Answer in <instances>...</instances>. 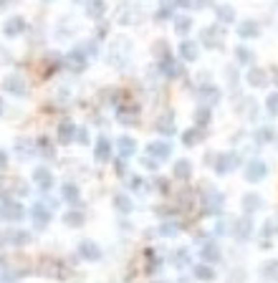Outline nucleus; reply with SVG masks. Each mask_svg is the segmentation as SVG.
<instances>
[{
  "instance_id": "nucleus-13",
  "label": "nucleus",
  "mask_w": 278,
  "mask_h": 283,
  "mask_svg": "<svg viewBox=\"0 0 278 283\" xmlns=\"http://www.w3.org/2000/svg\"><path fill=\"white\" fill-rule=\"evenodd\" d=\"M94 157H96L99 162H109V160H111V142H109L106 137H99L96 149H94Z\"/></svg>"
},
{
  "instance_id": "nucleus-29",
  "label": "nucleus",
  "mask_w": 278,
  "mask_h": 283,
  "mask_svg": "<svg viewBox=\"0 0 278 283\" xmlns=\"http://www.w3.org/2000/svg\"><path fill=\"white\" fill-rule=\"evenodd\" d=\"M261 208V195H255V192H250V195L243 197V210L246 212H255Z\"/></svg>"
},
{
  "instance_id": "nucleus-30",
  "label": "nucleus",
  "mask_w": 278,
  "mask_h": 283,
  "mask_svg": "<svg viewBox=\"0 0 278 283\" xmlns=\"http://www.w3.org/2000/svg\"><path fill=\"white\" fill-rule=\"evenodd\" d=\"M195 278L197 281H215V270L205 263H200V266H195Z\"/></svg>"
},
{
  "instance_id": "nucleus-34",
  "label": "nucleus",
  "mask_w": 278,
  "mask_h": 283,
  "mask_svg": "<svg viewBox=\"0 0 278 283\" xmlns=\"http://www.w3.org/2000/svg\"><path fill=\"white\" fill-rule=\"evenodd\" d=\"M197 142H200V129H187L182 134V144L185 147H195Z\"/></svg>"
},
{
  "instance_id": "nucleus-32",
  "label": "nucleus",
  "mask_w": 278,
  "mask_h": 283,
  "mask_svg": "<svg viewBox=\"0 0 278 283\" xmlns=\"http://www.w3.org/2000/svg\"><path fill=\"white\" fill-rule=\"evenodd\" d=\"M63 223L66 225H71V228H79V225H84V212H66L63 215Z\"/></svg>"
},
{
  "instance_id": "nucleus-22",
  "label": "nucleus",
  "mask_w": 278,
  "mask_h": 283,
  "mask_svg": "<svg viewBox=\"0 0 278 283\" xmlns=\"http://www.w3.org/2000/svg\"><path fill=\"white\" fill-rule=\"evenodd\" d=\"M76 139V127L71 121H63L61 127H59V142H63V144H69V142H73Z\"/></svg>"
},
{
  "instance_id": "nucleus-40",
  "label": "nucleus",
  "mask_w": 278,
  "mask_h": 283,
  "mask_svg": "<svg viewBox=\"0 0 278 283\" xmlns=\"http://www.w3.org/2000/svg\"><path fill=\"white\" fill-rule=\"evenodd\" d=\"M276 233H278V223L276 220H268L263 225V238H265V240H268L271 235H276Z\"/></svg>"
},
{
  "instance_id": "nucleus-31",
  "label": "nucleus",
  "mask_w": 278,
  "mask_h": 283,
  "mask_svg": "<svg viewBox=\"0 0 278 283\" xmlns=\"http://www.w3.org/2000/svg\"><path fill=\"white\" fill-rule=\"evenodd\" d=\"M273 137H276V132H273V127H261L258 132H255V142H258V144H265V142H273Z\"/></svg>"
},
{
  "instance_id": "nucleus-1",
  "label": "nucleus",
  "mask_w": 278,
  "mask_h": 283,
  "mask_svg": "<svg viewBox=\"0 0 278 283\" xmlns=\"http://www.w3.org/2000/svg\"><path fill=\"white\" fill-rule=\"evenodd\" d=\"M265 175H268V164H265L263 160H250L246 164V179L248 182H261Z\"/></svg>"
},
{
  "instance_id": "nucleus-50",
  "label": "nucleus",
  "mask_w": 278,
  "mask_h": 283,
  "mask_svg": "<svg viewBox=\"0 0 278 283\" xmlns=\"http://www.w3.org/2000/svg\"><path fill=\"white\" fill-rule=\"evenodd\" d=\"M5 164H8V154L0 149V169H5Z\"/></svg>"
},
{
  "instance_id": "nucleus-2",
  "label": "nucleus",
  "mask_w": 278,
  "mask_h": 283,
  "mask_svg": "<svg viewBox=\"0 0 278 283\" xmlns=\"http://www.w3.org/2000/svg\"><path fill=\"white\" fill-rule=\"evenodd\" d=\"M238 164H240V157H238L235 152L220 154L218 160H215V172H218V175H228V172H233Z\"/></svg>"
},
{
  "instance_id": "nucleus-53",
  "label": "nucleus",
  "mask_w": 278,
  "mask_h": 283,
  "mask_svg": "<svg viewBox=\"0 0 278 283\" xmlns=\"http://www.w3.org/2000/svg\"><path fill=\"white\" fill-rule=\"evenodd\" d=\"M157 190H162V192H167V182H164V179H157Z\"/></svg>"
},
{
  "instance_id": "nucleus-48",
  "label": "nucleus",
  "mask_w": 278,
  "mask_h": 283,
  "mask_svg": "<svg viewBox=\"0 0 278 283\" xmlns=\"http://www.w3.org/2000/svg\"><path fill=\"white\" fill-rule=\"evenodd\" d=\"M187 260H190V253H187V251H180V253H177V266L187 263Z\"/></svg>"
},
{
  "instance_id": "nucleus-25",
  "label": "nucleus",
  "mask_w": 278,
  "mask_h": 283,
  "mask_svg": "<svg viewBox=\"0 0 278 283\" xmlns=\"http://www.w3.org/2000/svg\"><path fill=\"white\" fill-rule=\"evenodd\" d=\"M3 238H5V243H13V245H23V243L30 240V235H28L26 230H10V233H5Z\"/></svg>"
},
{
  "instance_id": "nucleus-24",
  "label": "nucleus",
  "mask_w": 278,
  "mask_h": 283,
  "mask_svg": "<svg viewBox=\"0 0 278 283\" xmlns=\"http://www.w3.org/2000/svg\"><path fill=\"white\" fill-rule=\"evenodd\" d=\"M215 15H218L220 23H233V20H235V8L233 5H218Z\"/></svg>"
},
{
  "instance_id": "nucleus-20",
  "label": "nucleus",
  "mask_w": 278,
  "mask_h": 283,
  "mask_svg": "<svg viewBox=\"0 0 278 283\" xmlns=\"http://www.w3.org/2000/svg\"><path fill=\"white\" fill-rule=\"evenodd\" d=\"M139 119V109L137 106H121L119 109V121L121 124H137Z\"/></svg>"
},
{
  "instance_id": "nucleus-26",
  "label": "nucleus",
  "mask_w": 278,
  "mask_h": 283,
  "mask_svg": "<svg viewBox=\"0 0 278 283\" xmlns=\"http://www.w3.org/2000/svg\"><path fill=\"white\" fill-rule=\"evenodd\" d=\"M246 78H248V84H250V86H263L265 81H268V76H265V71H263V69H250Z\"/></svg>"
},
{
  "instance_id": "nucleus-21",
  "label": "nucleus",
  "mask_w": 278,
  "mask_h": 283,
  "mask_svg": "<svg viewBox=\"0 0 278 283\" xmlns=\"http://www.w3.org/2000/svg\"><path fill=\"white\" fill-rule=\"evenodd\" d=\"M23 30H26V20L23 18H10L8 23H5V36L8 38L18 36V33H23Z\"/></svg>"
},
{
  "instance_id": "nucleus-10",
  "label": "nucleus",
  "mask_w": 278,
  "mask_h": 283,
  "mask_svg": "<svg viewBox=\"0 0 278 283\" xmlns=\"http://www.w3.org/2000/svg\"><path fill=\"white\" fill-rule=\"evenodd\" d=\"M33 223H36V228H46L51 223V208H43L41 202L33 205Z\"/></svg>"
},
{
  "instance_id": "nucleus-4",
  "label": "nucleus",
  "mask_w": 278,
  "mask_h": 283,
  "mask_svg": "<svg viewBox=\"0 0 278 283\" xmlns=\"http://www.w3.org/2000/svg\"><path fill=\"white\" fill-rule=\"evenodd\" d=\"M203 210H205V215H218L222 210V195L220 192H215V190L207 192L203 197Z\"/></svg>"
},
{
  "instance_id": "nucleus-49",
  "label": "nucleus",
  "mask_w": 278,
  "mask_h": 283,
  "mask_svg": "<svg viewBox=\"0 0 278 283\" xmlns=\"http://www.w3.org/2000/svg\"><path fill=\"white\" fill-rule=\"evenodd\" d=\"M18 152L20 154H30V144L28 142H18Z\"/></svg>"
},
{
  "instance_id": "nucleus-42",
  "label": "nucleus",
  "mask_w": 278,
  "mask_h": 283,
  "mask_svg": "<svg viewBox=\"0 0 278 283\" xmlns=\"http://www.w3.org/2000/svg\"><path fill=\"white\" fill-rule=\"evenodd\" d=\"M195 119H197L200 127H203V124H207V121H210V109H203V106H200V109L195 111Z\"/></svg>"
},
{
  "instance_id": "nucleus-56",
  "label": "nucleus",
  "mask_w": 278,
  "mask_h": 283,
  "mask_svg": "<svg viewBox=\"0 0 278 283\" xmlns=\"http://www.w3.org/2000/svg\"><path fill=\"white\" fill-rule=\"evenodd\" d=\"M76 3H81V0H76Z\"/></svg>"
},
{
  "instance_id": "nucleus-52",
  "label": "nucleus",
  "mask_w": 278,
  "mask_h": 283,
  "mask_svg": "<svg viewBox=\"0 0 278 283\" xmlns=\"http://www.w3.org/2000/svg\"><path fill=\"white\" fill-rule=\"evenodd\" d=\"M187 3H190V0H170V8L172 5H187Z\"/></svg>"
},
{
  "instance_id": "nucleus-41",
  "label": "nucleus",
  "mask_w": 278,
  "mask_h": 283,
  "mask_svg": "<svg viewBox=\"0 0 278 283\" xmlns=\"http://www.w3.org/2000/svg\"><path fill=\"white\" fill-rule=\"evenodd\" d=\"M250 233H253L250 220H240V225H238V238H248Z\"/></svg>"
},
{
  "instance_id": "nucleus-27",
  "label": "nucleus",
  "mask_w": 278,
  "mask_h": 283,
  "mask_svg": "<svg viewBox=\"0 0 278 283\" xmlns=\"http://www.w3.org/2000/svg\"><path fill=\"white\" fill-rule=\"evenodd\" d=\"M157 132H162L164 137L175 134V119H172V114H167V117H162V119L157 121Z\"/></svg>"
},
{
  "instance_id": "nucleus-11",
  "label": "nucleus",
  "mask_w": 278,
  "mask_h": 283,
  "mask_svg": "<svg viewBox=\"0 0 278 283\" xmlns=\"http://www.w3.org/2000/svg\"><path fill=\"white\" fill-rule=\"evenodd\" d=\"M147 152H149L152 157H157V160H167V157L172 154V144H170V142H152V144L147 147Z\"/></svg>"
},
{
  "instance_id": "nucleus-5",
  "label": "nucleus",
  "mask_w": 278,
  "mask_h": 283,
  "mask_svg": "<svg viewBox=\"0 0 278 283\" xmlns=\"http://www.w3.org/2000/svg\"><path fill=\"white\" fill-rule=\"evenodd\" d=\"M63 63L69 66L71 71H84L86 69V53H84V48H73L71 53H66Z\"/></svg>"
},
{
  "instance_id": "nucleus-15",
  "label": "nucleus",
  "mask_w": 278,
  "mask_h": 283,
  "mask_svg": "<svg viewBox=\"0 0 278 283\" xmlns=\"http://www.w3.org/2000/svg\"><path fill=\"white\" fill-rule=\"evenodd\" d=\"M258 33H261V26L255 23V20H243V23L238 26L240 38H258Z\"/></svg>"
},
{
  "instance_id": "nucleus-17",
  "label": "nucleus",
  "mask_w": 278,
  "mask_h": 283,
  "mask_svg": "<svg viewBox=\"0 0 278 283\" xmlns=\"http://www.w3.org/2000/svg\"><path fill=\"white\" fill-rule=\"evenodd\" d=\"M86 13H88V18H94V20L104 18L106 3H104V0H88V3H86Z\"/></svg>"
},
{
  "instance_id": "nucleus-51",
  "label": "nucleus",
  "mask_w": 278,
  "mask_h": 283,
  "mask_svg": "<svg viewBox=\"0 0 278 283\" xmlns=\"http://www.w3.org/2000/svg\"><path fill=\"white\" fill-rule=\"evenodd\" d=\"M117 172L124 175V172H127V162H117Z\"/></svg>"
},
{
  "instance_id": "nucleus-23",
  "label": "nucleus",
  "mask_w": 278,
  "mask_h": 283,
  "mask_svg": "<svg viewBox=\"0 0 278 283\" xmlns=\"http://www.w3.org/2000/svg\"><path fill=\"white\" fill-rule=\"evenodd\" d=\"M190 175H192L190 160H177V162H175V177H177V179H190Z\"/></svg>"
},
{
  "instance_id": "nucleus-47",
  "label": "nucleus",
  "mask_w": 278,
  "mask_h": 283,
  "mask_svg": "<svg viewBox=\"0 0 278 283\" xmlns=\"http://www.w3.org/2000/svg\"><path fill=\"white\" fill-rule=\"evenodd\" d=\"M76 142L86 144L88 142V129H76Z\"/></svg>"
},
{
  "instance_id": "nucleus-7",
  "label": "nucleus",
  "mask_w": 278,
  "mask_h": 283,
  "mask_svg": "<svg viewBox=\"0 0 278 283\" xmlns=\"http://www.w3.org/2000/svg\"><path fill=\"white\" fill-rule=\"evenodd\" d=\"M79 253L84 255V260H99L102 258V248H99L94 240H81L79 243Z\"/></svg>"
},
{
  "instance_id": "nucleus-46",
  "label": "nucleus",
  "mask_w": 278,
  "mask_h": 283,
  "mask_svg": "<svg viewBox=\"0 0 278 283\" xmlns=\"http://www.w3.org/2000/svg\"><path fill=\"white\" fill-rule=\"evenodd\" d=\"M170 13H172V8H170V5L160 8V10H157V20H167V18H170Z\"/></svg>"
},
{
  "instance_id": "nucleus-6",
  "label": "nucleus",
  "mask_w": 278,
  "mask_h": 283,
  "mask_svg": "<svg viewBox=\"0 0 278 283\" xmlns=\"http://www.w3.org/2000/svg\"><path fill=\"white\" fill-rule=\"evenodd\" d=\"M160 71H162L167 78H177V76H180V66L175 63V59H172L167 51H164V56L160 59Z\"/></svg>"
},
{
  "instance_id": "nucleus-39",
  "label": "nucleus",
  "mask_w": 278,
  "mask_h": 283,
  "mask_svg": "<svg viewBox=\"0 0 278 283\" xmlns=\"http://www.w3.org/2000/svg\"><path fill=\"white\" fill-rule=\"evenodd\" d=\"M160 233H162V235H167V238H172V235L180 233V225H177V223H162Z\"/></svg>"
},
{
  "instance_id": "nucleus-54",
  "label": "nucleus",
  "mask_w": 278,
  "mask_h": 283,
  "mask_svg": "<svg viewBox=\"0 0 278 283\" xmlns=\"http://www.w3.org/2000/svg\"><path fill=\"white\" fill-rule=\"evenodd\" d=\"M273 76H276V78H273V81L278 84V66H276V69H273Z\"/></svg>"
},
{
  "instance_id": "nucleus-18",
  "label": "nucleus",
  "mask_w": 278,
  "mask_h": 283,
  "mask_svg": "<svg viewBox=\"0 0 278 283\" xmlns=\"http://www.w3.org/2000/svg\"><path fill=\"white\" fill-rule=\"evenodd\" d=\"M197 53H200V48H197L195 41H182L180 43V56L185 61H197Z\"/></svg>"
},
{
  "instance_id": "nucleus-35",
  "label": "nucleus",
  "mask_w": 278,
  "mask_h": 283,
  "mask_svg": "<svg viewBox=\"0 0 278 283\" xmlns=\"http://www.w3.org/2000/svg\"><path fill=\"white\" fill-rule=\"evenodd\" d=\"M175 28H177V33H180V36H187V33H190V28H192V18H177Z\"/></svg>"
},
{
  "instance_id": "nucleus-19",
  "label": "nucleus",
  "mask_w": 278,
  "mask_h": 283,
  "mask_svg": "<svg viewBox=\"0 0 278 283\" xmlns=\"http://www.w3.org/2000/svg\"><path fill=\"white\" fill-rule=\"evenodd\" d=\"M117 147H119V154H121V160H127V157H132L137 152V142L132 139V137H121L119 142H117Z\"/></svg>"
},
{
  "instance_id": "nucleus-57",
  "label": "nucleus",
  "mask_w": 278,
  "mask_h": 283,
  "mask_svg": "<svg viewBox=\"0 0 278 283\" xmlns=\"http://www.w3.org/2000/svg\"><path fill=\"white\" fill-rule=\"evenodd\" d=\"M48 3H51V0H48Z\"/></svg>"
},
{
  "instance_id": "nucleus-45",
  "label": "nucleus",
  "mask_w": 278,
  "mask_h": 283,
  "mask_svg": "<svg viewBox=\"0 0 278 283\" xmlns=\"http://www.w3.org/2000/svg\"><path fill=\"white\" fill-rule=\"evenodd\" d=\"M129 185H132V190H137V192H144V190H147V185H144L142 177H129Z\"/></svg>"
},
{
  "instance_id": "nucleus-16",
  "label": "nucleus",
  "mask_w": 278,
  "mask_h": 283,
  "mask_svg": "<svg viewBox=\"0 0 278 283\" xmlns=\"http://www.w3.org/2000/svg\"><path fill=\"white\" fill-rule=\"evenodd\" d=\"M61 197H63L66 202H71V205H79V202H81L79 187H76L73 182H66V185L61 187Z\"/></svg>"
},
{
  "instance_id": "nucleus-43",
  "label": "nucleus",
  "mask_w": 278,
  "mask_h": 283,
  "mask_svg": "<svg viewBox=\"0 0 278 283\" xmlns=\"http://www.w3.org/2000/svg\"><path fill=\"white\" fill-rule=\"evenodd\" d=\"M142 162V167H147V169H160V160H157V157H144V160H139Z\"/></svg>"
},
{
  "instance_id": "nucleus-8",
  "label": "nucleus",
  "mask_w": 278,
  "mask_h": 283,
  "mask_svg": "<svg viewBox=\"0 0 278 283\" xmlns=\"http://www.w3.org/2000/svg\"><path fill=\"white\" fill-rule=\"evenodd\" d=\"M33 179H36V185L41 190H51L53 187V175H51V169H46V167H36Z\"/></svg>"
},
{
  "instance_id": "nucleus-3",
  "label": "nucleus",
  "mask_w": 278,
  "mask_h": 283,
  "mask_svg": "<svg viewBox=\"0 0 278 283\" xmlns=\"http://www.w3.org/2000/svg\"><path fill=\"white\" fill-rule=\"evenodd\" d=\"M0 218L8 220V223H18V220H23V205H18L15 200H8L0 205Z\"/></svg>"
},
{
  "instance_id": "nucleus-38",
  "label": "nucleus",
  "mask_w": 278,
  "mask_h": 283,
  "mask_svg": "<svg viewBox=\"0 0 278 283\" xmlns=\"http://www.w3.org/2000/svg\"><path fill=\"white\" fill-rule=\"evenodd\" d=\"M265 109H268L271 117H278V94H271L265 99Z\"/></svg>"
},
{
  "instance_id": "nucleus-37",
  "label": "nucleus",
  "mask_w": 278,
  "mask_h": 283,
  "mask_svg": "<svg viewBox=\"0 0 278 283\" xmlns=\"http://www.w3.org/2000/svg\"><path fill=\"white\" fill-rule=\"evenodd\" d=\"M200 94H203V96H207V101H210V104H215V101L220 99V91H218V89H213V86H203V89H200Z\"/></svg>"
},
{
  "instance_id": "nucleus-14",
  "label": "nucleus",
  "mask_w": 278,
  "mask_h": 283,
  "mask_svg": "<svg viewBox=\"0 0 278 283\" xmlns=\"http://www.w3.org/2000/svg\"><path fill=\"white\" fill-rule=\"evenodd\" d=\"M203 260H207V263H218L220 260V245L215 243V240H207V243H203Z\"/></svg>"
},
{
  "instance_id": "nucleus-55",
  "label": "nucleus",
  "mask_w": 278,
  "mask_h": 283,
  "mask_svg": "<svg viewBox=\"0 0 278 283\" xmlns=\"http://www.w3.org/2000/svg\"><path fill=\"white\" fill-rule=\"evenodd\" d=\"M0 268H3V258H0Z\"/></svg>"
},
{
  "instance_id": "nucleus-36",
  "label": "nucleus",
  "mask_w": 278,
  "mask_h": 283,
  "mask_svg": "<svg viewBox=\"0 0 278 283\" xmlns=\"http://www.w3.org/2000/svg\"><path fill=\"white\" fill-rule=\"evenodd\" d=\"M235 59H238V63H250L253 61V51H248L246 46H238L235 48Z\"/></svg>"
},
{
  "instance_id": "nucleus-12",
  "label": "nucleus",
  "mask_w": 278,
  "mask_h": 283,
  "mask_svg": "<svg viewBox=\"0 0 278 283\" xmlns=\"http://www.w3.org/2000/svg\"><path fill=\"white\" fill-rule=\"evenodd\" d=\"M5 91L13 96H23L26 94V81L20 76H8L5 78Z\"/></svg>"
},
{
  "instance_id": "nucleus-33",
  "label": "nucleus",
  "mask_w": 278,
  "mask_h": 283,
  "mask_svg": "<svg viewBox=\"0 0 278 283\" xmlns=\"http://www.w3.org/2000/svg\"><path fill=\"white\" fill-rule=\"evenodd\" d=\"M114 208L121 210V212H132V208H134V205H132V200L127 195H117L114 197Z\"/></svg>"
},
{
  "instance_id": "nucleus-28",
  "label": "nucleus",
  "mask_w": 278,
  "mask_h": 283,
  "mask_svg": "<svg viewBox=\"0 0 278 283\" xmlns=\"http://www.w3.org/2000/svg\"><path fill=\"white\" fill-rule=\"evenodd\" d=\"M261 276L265 281H278V260H268V263L261 268Z\"/></svg>"
},
{
  "instance_id": "nucleus-44",
  "label": "nucleus",
  "mask_w": 278,
  "mask_h": 283,
  "mask_svg": "<svg viewBox=\"0 0 278 283\" xmlns=\"http://www.w3.org/2000/svg\"><path fill=\"white\" fill-rule=\"evenodd\" d=\"M38 149H41L43 154H46V157H53V147L48 144V139H46V137H41V139H38Z\"/></svg>"
},
{
  "instance_id": "nucleus-9",
  "label": "nucleus",
  "mask_w": 278,
  "mask_h": 283,
  "mask_svg": "<svg viewBox=\"0 0 278 283\" xmlns=\"http://www.w3.org/2000/svg\"><path fill=\"white\" fill-rule=\"evenodd\" d=\"M200 38H203L205 48H218L222 36H220V28H218V26H210V28H205V30H203V36H200Z\"/></svg>"
}]
</instances>
